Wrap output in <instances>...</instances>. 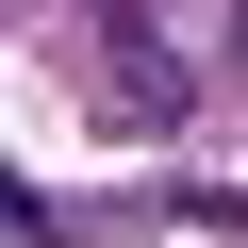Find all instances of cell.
I'll list each match as a JSON object with an SVG mask.
<instances>
[{"label": "cell", "instance_id": "1", "mask_svg": "<svg viewBox=\"0 0 248 248\" xmlns=\"http://www.w3.org/2000/svg\"><path fill=\"white\" fill-rule=\"evenodd\" d=\"M232 50H248V0H232Z\"/></svg>", "mask_w": 248, "mask_h": 248}]
</instances>
